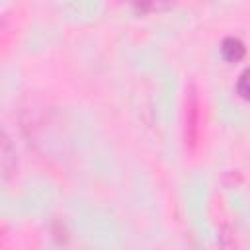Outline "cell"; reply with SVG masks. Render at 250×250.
<instances>
[{"label":"cell","instance_id":"cell-1","mask_svg":"<svg viewBox=\"0 0 250 250\" xmlns=\"http://www.w3.org/2000/svg\"><path fill=\"white\" fill-rule=\"evenodd\" d=\"M199 121H201V104L199 94L193 84L186 90V111H184V139L189 148L197 145L199 139Z\"/></svg>","mask_w":250,"mask_h":250},{"label":"cell","instance_id":"cell-2","mask_svg":"<svg viewBox=\"0 0 250 250\" xmlns=\"http://www.w3.org/2000/svg\"><path fill=\"white\" fill-rule=\"evenodd\" d=\"M244 53H246V47H244V43L238 37L229 35V37L223 39V43H221V55H223L225 61L236 62V61H240L244 57Z\"/></svg>","mask_w":250,"mask_h":250},{"label":"cell","instance_id":"cell-3","mask_svg":"<svg viewBox=\"0 0 250 250\" xmlns=\"http://www.w3.org/2000/svg\"><path fill=\"white\" fill-rule=\"evenodd\" d=\"M219 250H236V240L229 225H223L219 229Z\"/></svg>","mask_w":250,"mask_h":250},{"label":"cell","instance_id":"cell-4","mask_svg":"<svg viewBox=\"0 0 250 250\" xmlns=\"http://www.w3.org/2000/svg\"><path fill=\"white\" fill-rule=\"evenodd\" d=\"M236 92H238L240 98L250 100V66L240 72V76L236 80Z\"/></svg>","mask_w":250,"mask_h":250}]
</instances>
